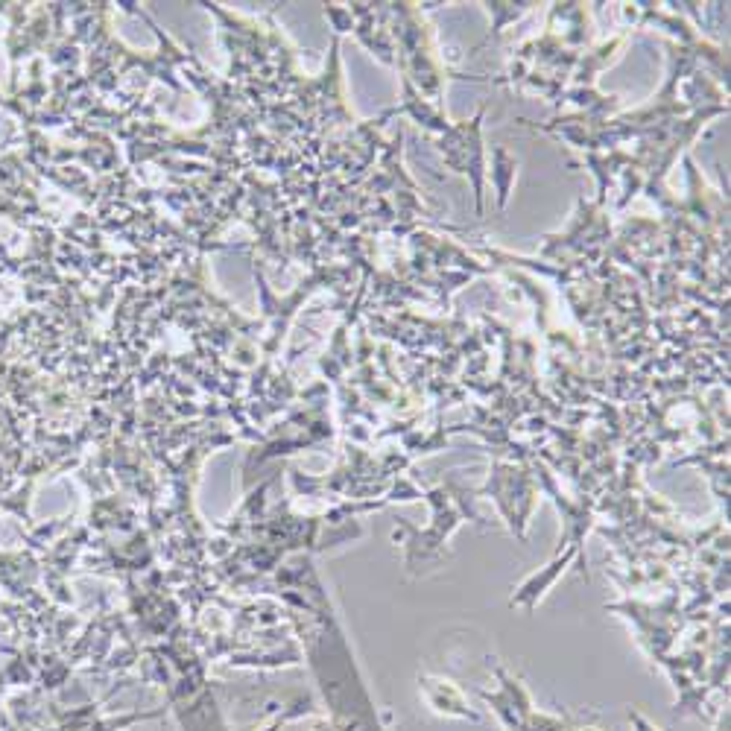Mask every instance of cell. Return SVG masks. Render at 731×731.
Returning <instances> with one entry per match:
<instances>
[{
  "instance_id": "cell-1",
  "label": "cell",
  "mask_w": 731,
  "mask_h": 731,
  "mask_svg": "<svg viewBox=\"0 0 731 731\" xmlns=\"http://www.w3.org/2000/svg\"><path fill=\"white\" fill-rule=\"evenodd\" d=\"M629 720H632V726H635V731H658L653 726V723H650V720H644V717H641L638 711H632V714H629Z\"/></svg>"
}]
</instances>
